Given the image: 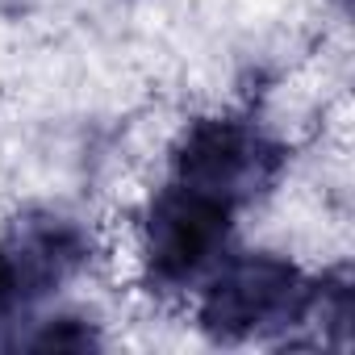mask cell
<instances>
[{"label": "cell", "mask_w": 355, "mask_h": 355, "mask_svg": "<svg viewBox=\"0 0 355 355\" xmlns=\"http://www.w3.org/2000/svg\"><path fill=\"white\" fill-rule=\"evenodd\" d=\"M234 218H239L234 205L197 193L189 184L163 180L146 197L134 230V259L146 288L167 297L197 293L230 255Z\"/></svg>", "instance_id": "1"}, {"label": "cell", "mask_w": 355, "mask_h": 355, "mask_svg": "<svg viewBox=\"0 0 355 355\" xmlns=\"http://www.w3.org/2000/svg\"><path fill=\"white\" fill-rule=\"evenodd\" d=\"M284 167V146L259 130L251 117H197L180 130L171 146V175L167 180L209 193L234 209L263 197Z\"/></svg>", "instance_id": "3"}, {"label": "cell", "mask_w": 355, "mask_h": 355, "mask_svg": "<svg viewBox=\"0 0 355 355\" xmlns=\"http://www.w3.org/2000/svg\"><path fill=\"white\" fill-rule=\"evenodd\" d=\"M92 263V234L76 218L34 214L0 239V326L30 322L67 280Z\"/></svg>", "instance_id": "4"}, {"label": "cell", "mask_w": 355, "mask_h": 355, "mask_svg": "<svg viewBox=\"0 0 355 355\" xmlns=\"http://www.w3.org/2000/svg\"><path fill=\"white\" fill-rule=\"evenodd\" d=\"M313 284L280 255H226L197 288V322L218 343L272 338L309 326Z\"/></svg>", "instance_id": "2"}]
</instances>
